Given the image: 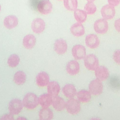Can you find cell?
<instances>
[{
  "label": "cell",
  "mask_w": 120,
  "mask_h": 120,
  "mask_svg": "<svg viewBox=\"0 0 120 120\" xmlns=\"http://www.w3.org/2000/svg\"><path fill=\"white\" fill-rule=\"evenodd\" d=\"M65 8L69 11H75L78 6L77 0H64Z\"/></svg>",
  "instance_id": "cell-27"
},
{
  "label": "cell",
  "mask_w": 120,
  "mask_h": 120,
  "mask_svg": "<svg viewBox=\"0 0 120 120\" xmlns=\"http://www.w3.org/2000/svg\"><path fill=\"white\" fill-rule=\"evenodd\" d=\"M94 29L97 33L104 34L106 33L108 29V24L106 20L102 18L96 21L94 24Z\"/></svg>",
  "instance_id": "cell-6"
},
{
  "label": "cell",
  "mask_w": 120,
  "mask_h": 120,
  "mask_svg": "<svg viewBox=\"0 0 120 120\" xmlns=\"http://www.w3.org/2000/svg\"><path fill=\"white\" fill-rule=\"evenodd\" d=\"M84 64L87 69L89 70L94 71L98 66V59L95 55L90 54L84 57Z\"/></svg>",
  "instance_id": "cell-3"
},
{
  "label": "cell",
  "mask_w": 120,
  "mask_h": 120,
  "mask_svg": "<svg viewBox=\"0 0 120 120\" xmlns=\"http://www.w3.org/2000/svg\"><path fill=\"white\" fill-rule=\"evenodd\" d=\"M4 26L8 29H11L15 28L18 23V19L14 15H10L6 16L3 22Z\"/></svg>",
  "instance_id": "cell-17"
},
{
  "label": "cell",
  "mask_w": 120,
  "mask_h": 120,
  "mask_svg": "<svg viewBox=\"0 0 120 120\" xmlns=\"http://www.w3.org/2000/svg\"><path fill=\"white\" fill-rule=\"evenodd\" d=\"M45 23L44 21L40 18H35L31 23V29L32 31L37 34L42 33L45 30Z\"/></svg>",
  "instance_id": "cell-11"
},
{
  "label": "cell",
  "mask_w": 120,
  "mask_h": 120,
  "mask_svg": "<svg viewBox=\"0 0 120 120\" xmlns=\"http://www.w3.org/2000/svg\"><path fill=\"white\" fill-rule=\"evenodd\" d=\"M26 74L22 71H18L16 72L14 76V81L17 85H22L26 81Z\"/></svg>",
  "instance_id": "cell-25"
},
{
  "label": "cell",
  "mask_w": 120,
  "mask_h": 120,
  "mask_svg": "<svg viewBox=\"0 0 120 120\" xmlns=\"http://www.w3.org/2000/svg\"><path fill=\"white\" fill-rule=\"evenodd\" d=\"M109 5L115 7L117 6L120 3V0H107Z\"/></svg>",
  "instance_id": "cell-32"
},
{
  "label": "cell",
  "mask_w": 120,
  "mask_h": 120,
  "mask_svg": "<svg viewBox=\"0 0 120 120\" xmlns=\"http://www.w3.org/2000/svg\"><path fill=\"white\" fill-rule=\"evenodd\" d=\"M20 119H24V120H26V118H22V117H21V118H18L17 119V120H20Z\"/></svg>",
  "instance_id": "cell-35"
},
{
  "label": "cell",
  "mask_w": 120,
  "mask_h": 120,
  "mask_svg": "<svg viewBox=\"0 0 120 120\" xmlns=\"http://www.w3.org/2000/svg\"><path fill=\"white\" fill-rule=\"evenodd\" d=\"M84 9L87 14L92 15L96 12L97 8L96 5L93 2H88L85 4L84 7Z\"/></svg>",
  "instance_id": "cell-29"
},
{
  "label": "cell",
  "mask_w": 120,
  "mask_h": 120,
  "mask_svg": "<svg viewBox=\"0 0 120 120\" xmlns=\"http://www.w3.org/2000/svg\"></svg>",
  "instance_id": "cell-37"
},
{
  "label": "cell",
  "mask_w": 120,
  "mask_h": 120,
  "mask_svg": "<svg viewBox=\"0 0 120 120\" xmlns=\"http://www.w3.org/2000/svg\"><path fill=\"white\" fill-rule=\"evenodd\" d=\"M85 44L90 48L95 49L99 46L100 41L96 34H90L87 35L85 38Z\"/></svg>",
  "instance_id": "cell-12"
},
{
  "label": "cell",
  "mask_w": 120,
  "mask_h": 120,
  "mask_svg": "<svg viewBox=\"0 0 120 120\" xmlns=\"http://www.w3.org/2000/svg\"><path fill=\"white\" fill-rule=\"evenodd\" d=\"M22 108V102L19 99H13L9 103L8 110L9 113L13 115H17L19 114L21 112Z\"/></svg>",
  "instance_id": "cell-5"
},
{
  "label": "cell",
  "mask_w": 120,
  "mask_h": 120,
  "mask_svg": "<svg viewBox=\"0 0 120 120\" xmlns=\"http://www.w3.org/2000/svg\"><path fill=\"white\" fill-rule=\"evenodd\" d=\"M52 9V5L49 0H41L38 5L37 9L42 14L47 15L50 13Z\"/></svg>",
  "instance_id": "cell-7"
},
{
  "label": "cell",
  "mask_w": 120,
  "mask_h": 120,
  "mask_svg": "<svg viewBox=\"0 0 120 120\" xmlns=\"http://www.w3.org/2000/svg\"><path fill=\"white\" fill-rule=\"evenodd\" d=\"M20 58L16 54H11L8 60V64L10 67L14 68L16 67L19 63Z\"/></svg>",
  "instance_id": "cell-28"
},
{
  "label": "cell",
  "mask_w": 120,
  "mask_h": 120,
  "mask_svg": "<svg viewBox=\"0 0 120 120\" xmlns=\"http://www.w3.org/2000/svg\"><path fill=\"white\" fill-rule=\"evenodd\" d=\"M60 91V86L58 82L52 81L47 84V92L52 97L58 96Z\"/></svg>",
  "instance_id": "cell-21"
},
{
  "label": "cell",
  "mask_w": 120,
  "mask_h": 120,
  "mask_svg": "<svg viewBox=\"0 0 120 120\" xmlns=\"http://www.w3.org/2000/svg\"><path fill=\"white\" fill-rule=\"evenodd\" d=\"M114 27L118 32H120V18L117 19L115 21Z\"/></svg>",
  "instance_id": "cell-33"
},
{
  "label": "cell",
  "mask_w": 120,
  "mask_h": 120,
  "mask_svg": "<svg viewBox=\"0 0 120 120\" xmlns=\"http://www.w3.org/2000/svg\"><path fill=\"white\" fill-rule=\"evenodd\" d=\"M101 14L104 19L105 20L112 19L115 16V9L113 6L107 4L102 8Z\"/></svg>",
  "instance_id": "cell-9"
},
{
  "label": "cell",
  "mask_w": 120,
  "mask_h": 120,
  "mask_svg": "<svg viewBox=\"0 0 120 120\" xmlns=\"http://www.w3.org/2000/svg\"><path fill=\"white\" fill-rule=\"evenodd\" d=\"M36 42L35 37L32 34H28L24 36L22 43L24 47L27 49H32L35 46Z\"/></svg>",
  "instance_id": "cell-22"
},
{
  "label": "cell",
  "mask_w": 120,
  "mask_h": 120,
  "mask_svg": "<svg viewBox=\"0 0 120 120\" xmlns=\"http://www.w3.org/2000/svg\"><path fill=\"white\" fill-rule=\"evenodd\" d=\"M23 105L28 109L32 110L35 108L38 105V98L33 93H28L23 98Z\"/></svg>",
  "instance_id": "cell-1"
},
{
  "label": "cell",
  "mask_w": 120,
  "mask_h": 120,
  "mask_svg": "<svg viewBox=\"0 0 120 120\" xmlns=\"http://www.w3.org/2000/svg\"><path fill=\"white\" fill-rule=\"evenodd\" d=\"M38 115L40 120H51L53 117L52 111L48 107L41 109L39 112Z\"/></svg>",
  "instance_id": "cell-24"
},
{
  "label": "cell",
  "mask_w": 120,
  "mask_h": 120,
  "mask_svg": "<svg viewBox=\"0 0 120 120\" xmlns=\"http://www.w3.org/2000/svg\"><path fill=\"white\" fill-rule=\"evenodd\" d=\"M70 31L75 37H81L85 33V29L83 25L80 22L73 24L70 27Z\"/></svg>",
  "instance_id": "cell-19"
},
{
  "label": "cell",
  "mask_w": 120,
  "mask_h": 120,
  "mask_svg": "<svg viewBox=\"0 0 120 120\" xmlns=\"http://www.w3.org/2000/svg\"><path fill=\"white\" fill-rule=\"evenodd\" d=\"M52 105L56 111H61L65 108L66 102L62 98L56 96L52 98Z\"/></svg>",
  "instance_id": "cell-16"
},
{
  "label": "cell",
  "mask_w": 120,
  "mask_h": 120,
  "mask_svg": "<svg viewBox=\"0 0 120 120\" xmlns=\"http://www.w3.org/2000/svg\"><path fill=\"white\" fill-rule=\"evenodd\" d=\"M77 99L82 103L89 102L91 99V94L89 91L82 90L76 93Z\"/></svg>",
  "instance_id": "cell-23"
},
{
  "label": "cell",
  "mask_w": 120,
  "mask_h": 120,
  "mask_svg": "<svg viewBox=\"0 0 120 120\" xmlns=\"http://www.w3.org/2000/svg\"><path fill=\"white\" fill-rule=\"evenodd\" d=\"M0 10H1V6L0 5Z\"/></svg>",
  "instance_id": "cell-36"
},
{
  "label": "cell",
  "mask_w": 120,
  "mask_h": 120,
  "mask_svg": "<svg viewBox=\"0 0 120 120\" xmlns=\"http://www.w3.org/2000/svg\"><path fill=\"white\" fill-rule=\"evenodd\" d=\"M52 98L48 93H44L38 98V103L43 108L48 107L52 104Z\"/></svg>",
  "instance_id": "cell-20"
},
{
  "label": "cell",
  "mask_w": 120,
  "mask_h": 120,
  "mask_svg": "<svg viewBox=\"0 0 120 120\" xmlns=\"http://www.w3.org/2000/svg\"><path fill=\"white\" fill-rule=\"evenodd\" d=\"M62 92L64 96L68 98H73L77 93L76 88L72 84H67L62 90Z\"/></svg>",
  "instance_id": "cell-18"
},
{
  "label": "cell",
  "mask_w": 120,
  "mask_h": 120,
  "mask_svg": "<svg viewBox=\"0 0 120 120\" xmlns=\"http://www.w3.org/2000/svg\"><path fill=\"white\" fill-rule=\"evenodd\" d=\"M66 109L70 114L75 115L81 111L80 102L74 98H70L66 103Z\"/></svg>",
  "instance_id": "cell-2"
},
{
  "label": "cell",
  "mask_w": 120,
  "mask_h": 120,
  "mask_svg": "<svg viewBox=\"0 0 120 120\" xmlns=\"http://www.w3.org/2000/svg\"><path fill=\"white\" fill-rule=\"evenodd\" d=\"M113 60L117 64L120 65V49L116 50L113 54Z\"/></svg>",
  "instance_id": "cell-30"
},
{
  "label": "cell",
  "mask_w": 120,
  "mask_h": 120,
  "mask_svg": "<svg viewBox=\"0 0 120 120\" xmlns=\"http://www.w3.org/2000/svg\"><path fill=\"white\" fill-rule=\"evenodd\" d=\"M13 115L10 113L8 114H5L0 118V120H14Z\"/></svg>",
  "instance_id": "cell-31"
},
{
  "label": "cell",
  "mask_w": 120,
  "mask_h": 120,
  "mask_svg": "<svg viewBox=\"0 0 120 120\" xmlns=\"http://www.w3.org/2000/svg\"><path fill=\"white\" fill-rule=\"evenodd\" d=\"M53 48L57 54L60 55L64 54L68 49V45L66 40L62 38L57 39L54 42Z\"/></svg>",
  "instance_id": "cell-10"
},
{
  "label": "cell",
  "mask_w": 120,
  "mask_h": 120,
  "mask_svg": "<svg viewBox=\"0 0 120 120\" xmlns=\"http://www.w3.org/2000/svg\"><path fill=\"white\" fill-rule=\"evenodd\" d=\"M87 13L84 10L76 9L74 11V17L76 21L82 23L84 22L87 19Z\"/></svg>",
  "instance_id": "cell-26"
},
{
  "label": "cell",
  "mask_w": 120,
  "mask_h": 120,
  "mask_svg": "<svg viewBox=\"0 0 120 120\" xmlns=\"http://www.w3.org/2000/svg\"><path fill=\"white\" fill-rule=\"evenodd\" d=\"M66 69L69 75H76L80 71L79 64L76 60H71L67 63Z\"/></svg>",
  "instance_id": "cell-14"
},
{
  "label": "cell",
  "mask_w": 120,
  "mask_h": 120,
  "mask_svg": "<svg viewBox=\"0 0 120 120\" xmlns=\"http://www.w3.org/2000/svg\"><path fill=\"white\" fill-rule=\"evenodd\" d=\"M36 79L37 84L41 87L46 86L50 81V77L48 74L44 71L39 72L37 75Z\"/></svg>",
  "instance_id": "cell-15"
},
{
  "label": "cell",
  "mask_w": 120,
  "mask_h": 120,
  "mask_svg": "<svg viewBox=\"0 0 120 120\" xmlns=\"http://www.w3.org/2000/svg\"><path fill=\"white\" fill-rule=\"evenodd\" d=\"M72 54L75 60H82L84 58L86 54L85 48L82 45H76L72 48Z\"/></svg>",
  "instance_id": "cell-8"
},
{
  "label": "cell",
  "mask_w": 120,
  "mask_h": 120,
  "mask_svg": "<svg viewBox=\"0 0 120 120\" xmlns=\"http://www.w3.org/2000/svg\"><path fill=\"white\" fill-rule=\"evenodd\" d=\"M88 2H93L95 0H86Z\"/></svg>",
  "instance_id": "cell-34"
},
{
  "label": "cell",
  "mask_w": 120,
  "mask_h": 120,
  "mask_svg": "<svg viewBox=\"0 0 120 120\" xmlns=\"http://www.w3.org/2000/svg\"><path fill=\"white\" fill-rule=\"evenodd\" d=\"M95 75L97 79L101 81L107 79L109 76L108 69L105 66H98L95 70Z\"/></svg>",
  "instance_id": "cell-13"
},
{
  "label": "cell",
  "mask_w": 120,
  "mask_h": 120,
  "mask_svg": "<svg viewBox=\"0 0 120 120\" xmlns=\"http://www.w3.org/2000/svg\"><path fill=\"white\" fill-rule=\"evenodd\" d=\"M89 89L91 94L94 96L99 95L103 92V85L101 81L98 79H95L90 82Z\"/></svg>",
  "instance_id": "cell-4"
}]
</instances>
